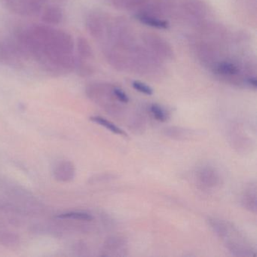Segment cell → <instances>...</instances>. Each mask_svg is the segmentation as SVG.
I'll use <instances>...</instances> for the list:
<instances>
[{"instance_id": "cell-1", "label": "cell", "mask_w": 257, "mask_h": 257, "mask_svg": "<svg viewBox=\"0 0 257 257\" xmlns=\"http://www.w3.org/2000/svg\"><path fill=\"white\" fill-rule=\"evenodd\" d=\"M17 43L48 73L61 75L74 70V41L69 33L49 25H34L19 33Z\"/></svg>"}, {"instance_id": "cell-2", "label": "cell", "mask_w": 257, "mask_h": 257, "mask_svg": "<svg viewBox=\"0 0 257 257\" xmlns=\"http://www.w3.org/2000/svg\"><path fill=\"white\" fill-rule=\"evenodd\" d=\"M209 223L232 255L236 256L255 255L252 245L232 224L216 218L210 219Z\"/></svg>"}, {"instance_id": "cell-3", "label": "cell", "mask_w": 257, "mask_h": 257, "mask_svg": "<svg viewBox=\"0 0 257 257\" xmlns=\"http://www.w3.org/2000/svg\"><path fill=\"white\" fill-rule=\"evenodd\" d=\"M0 4L10 13L23 17L41 14L47 0H0Z\"/></svg>"}, {"instance_id": "cell-4", "label": "cell", "mask_w": 257, "mask_h": 257, "mask_svg": "<svg viewBox=\"0 0 257 257\" xmlns=\"http://www.w3.org/2000/svg\"><path fill=\"white\" fill-rule=\"evenodd\" d=\"M26 55L18 43L10 42L0 43V63L12 67H17L22 64V59Z\"/></svg>"}, {"instance_id": "cell-5", "label": "cell", "mask_w": 257, "mask_h": 257, "mask_svg": "<svg viewBox=\"0 0 257 257\" xmlns=\"http://www.w3.org/2000/svg\"><path fill=\"white\" fill-rule=\"evenodd\" d=\"M53 174L57 181L69 183L74 180L76 168L70 161H62L55 166Z\"/></svg>"}, {"instance_id": "cell-6", "label": "cell", "mask_w": 257, "mask_h": 257, "mask_svg": "<svg viewBox=\"0 0 257 257\" xmlns=\"http://www.w3.org/2000/svg\"><path fill=\"white\" fill-rule=\"evenodd\" d=\"M41 18L45 25L54 26L61 23L64 19V13L57 6H47L42 12Z\"/></svg>"}, {"instance_id": "cell-7", "label": "cell", "mask_w": 257, "mask_h": 257, "mask_svg": "<svg viewBox=\"0 0 257 257\" xmlns=\"http://www.w3.org/2000/svg\"><path fill=\"white\" fill-rule=\"evenodd\" d=\"M198 180L204 188L214 187L219 183V177L216 170L212 168H204L198 174Z\"/></svg>"}, {"instance_id": "cell-8", "label": "cell", "mask_w": 257, "mask_h": 257, "mask_svg": "<svg viewBox=\"0 0 257 257\" xmlns=\"http://www.w3.org/2000/svg\"><path fill=\"white\" fill-rule=\"evenodd\" d=\"M242 204L246 210L255 213L256 212V186L255 183L249 185L243 192Z\"/></svg>"}, {"instance_id": "cell-9", "label": "cell", "mask_w": 257, "mask_h": 257, "mask_svg": "<svg viewBox=\"0 0 257 257\" xmlns=\"http://www.w3.org/2000/svg\"><path fill=\"white\" fill-rule=\"evenodd\" d=\"M19 234L10 231H0V245L7 248H16L20 245Z\"/></svg>"}, {"instance_id": "cell-10", "label": "cell", "mask_w": 257, "mask_h": 257, "mask_svg": "<svg viewBox=\"0 0 257 257\" xmlns=\"http://www.w3.org/2000/svg\"><path fill=\"white\" fill-rule=\"evenodd\" d=\"M138 19L144 25L152 27V28H157V29L166 30L169 28V23L168 22L157 19L153 16L141 14L138 16Z\"/></svg>"}, {"instance_id": "cell-11", "label": "cell", "mask_w": 257, "mask_h": 257, "mask_svg": "<svg viewBox=\"0 0 257 257\" xmlns=\"http://www.w3.org/2000/svg\"><path fill=\"white\" fill-rule=\"evenodd\" d=\"M86 26L90 34L94 38L99 39L103 35V24L100 18L96 16H90L87 19Z\"/></svg>"}, {"instance_id": "cell-12", "label": "cell", "mask_w": 257, "mask_h": 257, "mask_svg": "<svg viewBox=\"0 0 257 257\" xmlns=\"http://www.w3.org/2000/svg\"><path fill=\"white\" fill-rule=\"evenodd\" d=\"M214 72L216 74L222 75V76H233L240 73V69L234 63L223 61L215 66Z\"/></svg>"}, {"instance_id": "cell-13", "label": "cell", "mask_w": 257, "mask_h": 257, "mask_svg": "<svg viewBox=\"0 0 257 257\" xmlns=\"http://www.w3.org/2000/svg\"><path fill=\"white\" fill-rule=\"evenodd\" d=\"M76 46H77L78 54L80 57V60L86 61L92 58V49L86 39L82 37H79Z\"/></svg>"}, {"instance_id": "cell-14", "label": "cell", "mask_w": 257, "mask_h": 257, "mask_svg": "<svg viewBox=\"0 0 257 257\" xmlns=\"http://www.w3.org/2000/svg\"><path fill=\"white\" fill-rule=\"evenodd\" d=\"M90 119L94 121V122L97 123V124L106 127V129L110 131L112 133L115 134V135H121V136L124 137L127 136V134L124 132V131L120 128V127H118V126L115 125V124L111 122V121H109V120L103 118V117L92 116L90 118Z\"/></svg>"}, {"instance_id": "cell-15", "label": "cell", "mask_w": 257, "mask_h": 257, "mask_svg": "<svg viewBox=\"0 0 257 257\" xmlns=\"http://www.w3.org/2000/svg\"><path fill=\"white\" fill-rule=\"evenodd\" d=\"M57 218L60 219H69V220L91 221L93 216L85 212H68L58 215Z\"/></svg>"}, {"instance_id": "cell-16", "label": "cell", "mask_w": 257, "mask_h": 257, "mask_svg": "<svg viewBox=\"0 0 257 257\" xmlns=\"http://www.w3.org/2000/svg\"><path fill=\"white\" fill-rule=\"evenodd\" d=\"M150 111L153 116L156 118V120L159 121H165L167 120V113L163 108L158 104H152L150 106Z\"/></svg>"}, {"instance_id": "cell-17", "label": "cell", "mask_w": 257, "mask_h": 257, "mask_svg": "<svg viewBox=\"0 0 257 257\" xmlns=\"http://www.w3.org/2000/svg\"><path fill=\"white\" fill-rule=\"evenodd\" d=\"M132 86L135 90L146 94V95H152L153 94V88L147 84L144 83V82H139V81H134L132 82Z\"/></svg>"}, {"instance_id": "cell-18", "label": "cell", "mask_w": 257, "mask_h": 257, "mask_svg": "<svg viewBox=\"0 0 257 257\" xmlns=\"http://www.w3.org/2000/svg\"><path fill=\"white\" fill-rule=\"evenodd\" d=\"M112 94L114 97L119 100L121 103H127L129 102V97H127L126 93L119 88H114L112 89Z\"/></svg>"}, {"instance_id": "cell-19", "label": "cell", "mask_w": 257, "mask_h": 257, "mask_svg": "<svg viewBox=\"0 0 257 257\" xmlns=\"http://www.w3.org/2000/svg\"><path fill=\"white\" fill-rule=\"evenodd\" d=\"M246 82H247L248 85H250V86L252 87V88H256V87H257L256 78H255V77L248 78L247 80H246Z\"/></svg>"}]
</instances>
